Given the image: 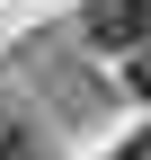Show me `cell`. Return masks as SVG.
Wrapping results in <instances>:
<instances>
[{"label":"cell","mask_w":151,"mask_h":160,"mask_svg":"<svg viewBox=\"0 0 151 160\" xmlns=\"http://www.w3.org/2000/svg\"><path fill=\"white\" fill-rule=\"evenodd\" d=\"M116 160H151V133H142V142H134V151H116Z\"/></svg>","instance_id":"cell-4"},{"label":"cell","mask_w":151,"mask_h":160,"mask_svg":"<svg viewBox=\"0 0 151 160\" xmlns=\"http://www.w3.org/2000/svg\"><path fill=\"white\" fill-rule=\"evenodd\" d=\"M89 45H98V53L151 45V0H89Z\"/></svg>","instance_id":"cell-1"},{"label":"cell","mask_w":151,"mask_h":160,"mask_svg":"<svg viewBox=\"0 0 151 160\" xmlns=\"http://www.w3.org/2000/svg\"><path fill=\"white\" fill-rule=\"evenodd\" d=\"M0 160H36V142H27V125H0Z\"/></svg>","instance_id":"cell-2"},{"label":"cell","mask_w":151,"mask_h":160,"mask_svg":"<svg viewBox=\"0 0 151 160\" xmlns=\"http://www.w3.org/2000/svg\"><path fill=\"white\" fill-rule=\"evenodd\" d=\"M134 89L151 98V45H134Z\"/></svg>","instance_id":"cell-3"}]
</instances>
